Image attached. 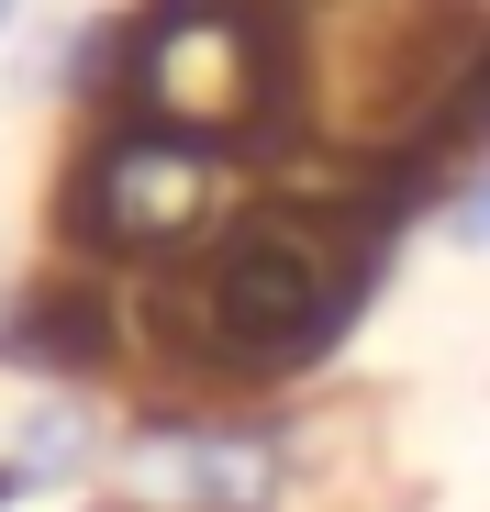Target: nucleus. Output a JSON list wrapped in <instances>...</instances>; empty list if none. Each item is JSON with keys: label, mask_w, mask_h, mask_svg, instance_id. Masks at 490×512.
I'll return each instance as SVG.
<instances>
[{"label": "nucleus", "mask_w": 490, "mask_h": 512, "mask_svg": "<svg viewBox=\"0 0 490 512\" xmlns=\"http://www.w3.org/2000/svg\"><path fill=\"white\" fill-rule=\"evenodd\" d=\"M490 56L479 0H312L301 101L346 156H424Z\"/></svg>", "instance_id": "f03ea898"}, {"label": "nucleus", "mask_w": 490, "mask_h": 512, "mask_svg": "<svg viewBox=\"0 0 490 512\" xmlns=\"http://www.w3.org/2000/svg\"><path fill=\"white\" fill-rule=\"evenodd\" d=\"M379 279V212L357 179H312L268 212L223 223L201 256L134 279V346L179 379H301L357 323Z\"/></svg>", "instance_id": "f257e3e1"}, {"label": "nucleus", "mask_w": 490, "mask_h": 512, "mask_svg": "<svg viewBox=\"0 0 490 512\" xmlns=\"http://www.w3.org/2000/svg\"><path fill=\"white\" fill-rule=\"evenodd\" d=\"M78 512H134V501H78Z\"/></svg>", "instance_id": "1a4fd4ad"}, {"label": "nucleus", "mask_w": 490, "mask_h": 512, "mask_svg": "<svg viewBox=\"0 0 490 512\" xmlns=\"http://www.w3.org/2000/svg\"><path fill=\"white\" fill-rule=\"evenodd\" d=\"M435 223H446L457 256H490V145H479V167H457V190L435 201Z\"/></svg>", "instance_id": "6e6552de"}, {"label": "nucleus", "mask_w": 490, "mask_h": 512, "mask_svg": "<svg viewBox=\"0 0 490 512\" xmlns=\"http://www.w3.org/2000/svg\"><path fill=\"white\" fill-rule=\"evenodd\" d=\"M123 435H101V412H90V390H45L23 423H12V446H0V468H12L23 490H67V479H90L101 457H112Z\"/></svg>", "instance_id": "0eeeda50"}, {"label": "nucleus", "mask_w": 490, "mask_h": 512, "mask_svg": "<svg viewBox=\"0 0 490 512\" xmlns=\"http://www.w3.org/2000/svg\"><path fill=\"white\" fill-rule=\"evenodd\" d=\"M134 512H268L290 490V435L268 423H134L112 446Z\"/></svg>", "instance_id": "39448f33"}, {"label": "nucleus", "mask_w": 490, "mask_h": 512, "mask_svg": "<svg viewBox=\"0 0 490 512\" xmlns=\"http://www.w3.org/2000/svg\"><path fill=\"white\" fill-rule=\"evenodd\" d=\"M0 34H12V0H0Z\"/></svg>", "instance_id": "9d476101"}, {"label": "nucleus", "mask_w": 490, "mask_h": 512, "mask_svg": "<svg viewBox=\"0 0 490 512\" xmlns=\"http://www.w3.org/2000/svg\"><path fill=\"white\" fill-rule=\"evenodd\" d=\"M123 346V323L112 301L90 290V268H45L23 290H0V368H23L45 390H90Z\"/></svg>", "instance_id": "423d86ee"}, {"label": "nucleus", "mask_w": 490, "mask_h": 512, "mask_svg": "<svg viewBox=\"0 0 490 512\" xmlns=\"http://www.w3.org/2000/svg\"><path fill=\"white\" fill-rule=\"evenodd\" d=\"M223 145H190L168 123H112L67 179V245L90 268H168L223 223Z\"/></svg>", "instance_id": "20e7f679"}, {"label": "nucleus", "mask_w": 490, "mask_h": 512, "mask_svg": "<svg viewBox=\"0 0 490 512\" xmlns=\"http://www.w3.org/2000/svg\"><path fill=\"white\" fill-rule=\"evenodd\" d=\"M279 101H290V45H279L268 0H156L123 34V123L234 145Z\"/></svg>", "instance_id": "7ed1b4c3"}]
</instances>
